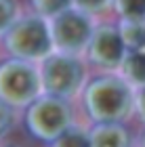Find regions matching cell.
Wrapping results in <instances>:
<instances>
[{"instance_id":"6da1fadb","label":"cell","mask_w":145,"mask_h":147,"mask_svg":"<svg viewBox=\"0 0 145 147\" xmlns=\"http://www.w3.org/2000/svg\"><path fill=\"white\" fill-rule=\"evenodd\" d=\"M86 107L97 120H118L130 107L128 88L116 78H99L86 90Z\"/></svg>"},{"instance_id":"7a4b0ae2","label":"cell","mask_w":145,"mask_h":147,"mask_svg":"<svg viewBox=\"0 0 145 147\" xmlns=\"http://www.w3.org/2000/svg\"><path fill=\"white\" fill-rule=\"evenodd\" d=\"M51 30L42 19L30 17L9 28L6 46L21 57H42L51 51Z\"/></svg>"},{"instance_id":"3957f363","label":"cell","mask_w":145,"mask_h":147,"mask_svg":"<svg viewBox=\"0 0 145 147\" xmlns=\"http://www.w3.org/2000/svg\"><path fill=\"white\" fill-rule=\"evenodd\" d=\"M51 36L57 46L65 51H78L93 38V28L84 13L76 9H65L53 17Z\"/></svg>"},{"instance_id":"277c9868","label":"cell","mask_w":145,"mask_h":147,"mask_svg":"<svg viewBox=\"0 0 145 147\" xmlns=\"http://www.w3.org/2000/svg\"><path fill=\"white\" fill-rule=\"evenodd\" d=\"M36 74L25 63L11 61L0 65V97L2 99L21 105L36 95Z\"/></svg>"},{"instance_id":"5b68a950","label":"cell","mask_w":145,"mask_h":147,"mask_svg":"<svg viewBox=\"0 0 145 147\" xmlns=\"http://www.w3.org/2000/svg\"><path fill=\"white\" fill-rule=\"evenodd\" d=\"M65 122H67V111L59 101L55 99H44L36 103L30 111V128L34 135L51 139V137H61Z\"/></svg>"},{"instance_id":"8992f818","label":"cell","mask_w":145,"mask_h":147,"mask_svg":"<svg viewBox=\"0 0 145 147\" xmlns=\"http://www.w3.org/2000/svg\"><path fill=\"white\" fill-rule=\"evenodd\" d=\"M82 76V67L69 57H53L44 65V84L55 95L74 90Z\"/></svg>"},{"instance_id":"52a82bcc","label":"cell","mask_w":145,"mask_h":147,"mask_svg":"<svg viewBox=\"0 0 145 147\" xmlns=\"http://www.w3.org/2000/svg\"><path fill=\"white\" fill-rule=\"evenodd\" d=\"M90 57L99 65L114 67L124 57V38L114 28H99L90 38Z\"/></svg>"},{"instance_id":"ba28073f","label":"cell","mask_w":145,"mask_h":147,"mask_svg":"<svg viewBox=\"0 0 145 147\" xmlns=\"http://www.w3.org/2000/svg\"><path fill=\"white\" fill-rule=\"evenodd\" d=\"M126 143H128L126 135L118 126H105L93 139V147H126Z\"/></svg>"},{"instance_id":"9c48e42d","label":"cell","mask_w":145,"mask_h":147,"mask_svg":"<svg viewBox=\"0 0 145 147\" xmlns=\"http://www.w3.org/2000/svg\"><path fill=\"white\" fill-rule=\"evenodd\" d=\"M124 69H126V74L133 80H137V82H145V46L137 49L133 55L126 59Z\"/></svg>"},{"instance_id":"30bf717a","label":"cell","mask_w":145,"mask_h":147,"mask_svg":"<svg viewBox=\"0 0 145 147\" xmlns=\"http://www.w3.org/2000/svg\"><path fill=\"white\" fill-rule=\"evenodd\" d=\"M116 4L128 21H145V0H116Z\"/></svg>"},{"instance_id":"8fae6325","label":"cell","mask_w":145,"mask_h":147,"mask_svg":"<svg viewBox=\"0 0 145 147\" xmlns=\"http://www.w3.org/2000/svg\"><path fill=\"white\" fill-rule=\"evenodd\" d=\"M69 2L71 0H34L36 9L42 13V15H59L61 11L69 9Z\"/></svg>"},{"instance_id":"7c38bea8","label":"cell","mask_w":145,"mask_h":147,"mask_svg":"<svg viewBox=\"0 0 145 147\" xmlns=\"http://www.w3.org/2000/svg\"><path fill=\"white\" fill-rule=\"evenodd\" d=\"M15 13H17V6L13 0H0V32L11 28L13 19H15Z\"/></svg>"},{"instance_id":"4fadbf2b","label":"cell","mask_w":145,"mask_h":147,"mask_svg":"<svg viewBox=\"0 0 145 147\" xmlns=\"http://www.w3.org/2000/svg\"><path fill=\"white\" fill-rule=\"evenodd\" d=\"M55 147H90V145L80 132H63V135L57 139Z\"/></svg>"},{"instance_id":"5bb4252c","label":"cell","mask_w":145,"mask_h":147,"mask_svg":"<svg viewBox=\"0 0 145 147\" xmlns=\"http://www.w3.org/2000/svg\"><path fill=\"white\" fill-rule=\"evenodd\" d=\"M78 9H82V11H99L101 6H105L109 2V0H74Z\"/></svg>"},{"instance_id":"9a60e30c","label":"cell","mask_w":145,"mask_h":147,"mask_svg":"<svg viewBox=\"0 0 145 147\" xmlns=\"http://www.w3.org/2000/svg\"><path fill=\"white\" fill-rule=\"evenodd\" d=\"M9 124H11V116H9V111L0 105V135L6 130V126H9Z\"/></svg>"},{"instance_id":"2e32d148","label":"cell","mask_w":145,"mask_h":147,"mask_svg":"<svg viewBox=\"0 0 145 147\" xmlns=\"http://www.w3.org/2000/svg\"><path fill=\"white\" fill-rule=\"evenodd\" d=\"M141 111H143V116H145V90L141 92Z\"/></svg>"}]
</instances>
